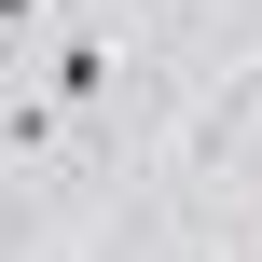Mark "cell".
<instances>
[{
	"label": "cell",
	"mask_w": 262,
	"mask_h": 262,
	"mask_svg": "<svg viewBox=\"0 0 262 262\" xmlns=\"http://www.w3.org/2000/svg\"><path fill=\"white\" fill-rule=\"evenodd\" d=\"M55 124H69L55 83H41V97H0V152H55Z\"/></svg>",
	"instance_id": "1"
},
{
	"label": "cell",
	"mask_w": 262,
	"mask_h": 262,
	"mask_svg": "<svg viewBox=\"0 0 262 262\" xmlns=\"http://www.w3.org/2000/svg\"><path fill=\"white\" fill-rule=\"evenodd\" d=\"M97 83H111V41H97V28H83V41H69V55H55V97H69V111H83V97H97Z\"/></svg>",
	"instance_id": "2"
},
{
	"label": "cell",
	"mask_w": 262,
	"mask_h": 262,
	"mask_svg": "<svg viewBox=\"0 0 262 262\" xmlns=\"http://www.w3.org/2000/svg\"><path fill=\"white\" fill-rule=\"evenodd\" d=\"M41 14H55V0H0V41H14V28H41Z\"/></svg>",
	"instance_id": "3"
}]
</instances>
